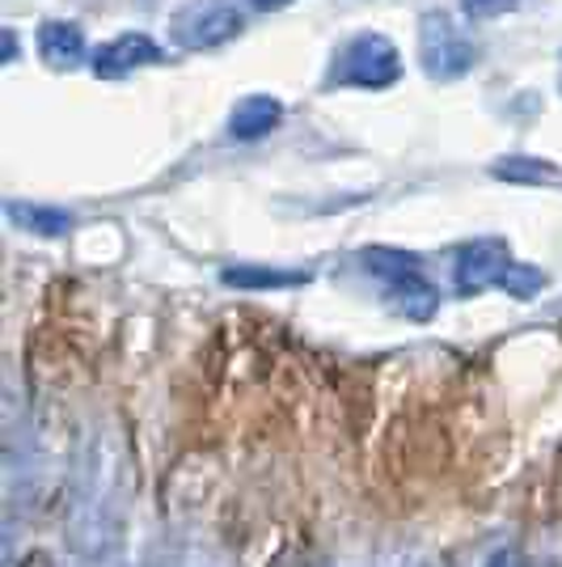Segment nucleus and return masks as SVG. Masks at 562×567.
Wrapping results in <instances>:
<instances>
[{
  "mask_svg": "<svg viewBox=\"0 0 562 567\" xmlns=\"http://www.w3.org/2000/svg\"><path fill=\"white\" fill-rule=\"evenodd\" d=\"M452 280H457L461 297L487 292V288H503V292H512L520 301H529V297H538L541 288H545V271L529 267V262H516L512 246L503 237H478V241H466L457 250Z\"/></svg>",
  "mask_w": 562,
  "mask_h": 567,
  "instance_id": "1",
  "label": "nucleus"
},
{
  "mask_svg": "<svg viewBox=\"0 0 562 567\" xmlns=\"http://www.w3.org/2000/svg\"><path fill=\"white\" fill-rule=\"evenodd\" d=\"M360 267L385 284L389 306L398 309L410 322H427L440 309V292L423 276V259L410 250H394V246H368L360 250Z\"/></svg>",
  "mask_w": 562,
  "mask_h": 567,
  "instance_id": "2",
  "label": "nucleus"
},
{
  "mask_svg": "<svg viewBox=\"0 0 562 567\" xmlns=\"http://www.w3.org/2000/svg\"><path fill=\"white\" fill-rule=\"evenodd\" d=\"M402 72L398 48L385 34H360L334 55L330 85H360V90H385Z\"/></svg>",
  "mask_w": 562,
  "mask_h": 567,
  "instance_id": "3",
  "label": "nucleus"
},
{
  "mask_svg": "<svg viewBox=\"0 0 562 567\" xmlns=\"http://www.w3.org/2000/svg\"><path fill=\"white\" fill-rule=\"evenodd\" d=\"M419 60L431 81H457L473 69L478 48L469 43V34H461V25L448 13H423L419 22Z\"/></svg>",
  "mask_w": 562,
  "mask_h": 567,
  "instance_id": "4",
  "label": "nucleus"
},
{
  "mask_svg": "<svg viewBox=\"0 0 562 567\" xmlns=\"http://www.w3.org/2000/svg\"><path fill=\"white\" fill-rule=\"evenodd\" d=\"M246 30V18L241 9L229 4V0H195L190 9H183L174 18V39L187 51H208L229 43Z\"/></svg>",
  "mask_w": 562,
  "mask_h": 567,
  "instance_id": "5",
  "label": "nucleus"
},
{
  "mask_svg": "<svg viewBox=\"0 0 562 567\" xmlns=\"http://www.w3.org/2000/svg\"><path fill=\"white\" fill-rule=\"evenodd\" d=\"M165 51L148 39V34H140V30H127V34H118V39H111L106 48H97L94 55V72L97 76H106V81H115V76H127V72L144 69V64H157Z\"/></svg>",
  "mask_w": 562,
  "mask_h": 567,
  "instance_id": "6",
  "label": "nucleus"
},
{
  "mask_svg": "<svg viewBox=\"0 0 562 567\" xmlns=\"http://www.w3.org/2000/svg\"><path fill=\"white\" fill-rule=\"evenodd\" d=\"M280 118H283L280 97L250 94L233 106V115H229V136H233V141H262V136H271V132L280 127Z\"/></svg>",
  "mask_w": 562,
  "mask_h": 567,
  "instance_id": "7",
  "label": "nucleus"
},
{
  "mask_svg": "<svg viewBox=\"0 0 562 567\" xmlns=\"http://www.w3.org/2000/svg\"><path fill=\"white\" fill-rule=\"evenodd\" d=\"M39 51H43V64L55 72H69L85 60V34L81 25L72 22H43L39 30Z\"/></svg>",
  "mask_w": 562,
  "mask_h": 567,
  "instance_id": "8",
  "label": "nucleus"
},
{
  "mask_svg": "<svg viewBox=\"0 0 562 567\" xmlns=\"http://www.w3.org/2000/svg\"><path fill=\"white\" fill-rule=\"evenodd\" d=\"M220 280L229 288H301L309 284V271H292V267H254V262H241V267H225Z\"/></svg>",
  "mask_w": 562,
  "mask_h": 567,
  "instance_id": "9",
  "label": "nucleus"
},
{
  "mask_svg": "<svg viewBox=\"0 0 562 567\" xmlns=\"http://www.w3.org/2000/svg\"><path fill=\"white\" fill-rule=\"evenodd\" d=\"M9 220L34 237H64L72 225H76L72 213H64V208H51V204H18V199L9 204Z\"/></svg>",
  "mask_w": 562,
  "mask_h": 567,
  "instance_id": "10",
  "label": "nucleus"
},
{
  "mask_svg": "<svg viewBox=\"0 0 562 567\" xmlns=\"http://www.w3.org/2000/svg\"><path fill=\"white\" fill-rule=\"evenodd\" d=\"M495 178L503 183H524V187H541V183H562V174L550 162H538V157H499L491 166Z\"/></svg>",
  "mask_w": 562,
  "mask_h": 567,
  "instance_id": "11",
  "label": "nucleus"
},
{
  "mask_svg": "<svg viewBox=\"0 0 562 567\" xmlns=\"http://www.w3.org/2000/svg\"><path fill=\"white\" fill-rule=\"evenodd\" d=\"M469 18H499V13H512L516 0H461Z\"/></svg>",
  "mask_w": 562,
  "mask_h": 567,
  "instance_id": "12",
  "label": "nucleus"
},
{
  "mask_svg": "<svg viewBox=\"0 0 562 567\" xmlns=\"http://www.w3.org/2000/svg\"><path fill=\"white\" fill-rule=\"evenodd\" d=\"M18 55V39H13V30H4V60H13Z\"/></svg>",
  "mask_w": 562,
  "mask_h": 567,
  "instance_id": "13",
  "label": "nucleus"
},
{
  "mask_svg": "<svg viewBox=\"0 0 562 567\" xmlns=\"http://www.w3.org/2000/svg\"><path fill=\"white\" fill-rule=\"evenodd\" d=\"M254 9H283V4H292V0H250Z\"/></svg>",
  "mask_w": 562,
  "mask_h": 567,
  "instance_id": "14",
  "label": "nucleus"
}]
</instances>
